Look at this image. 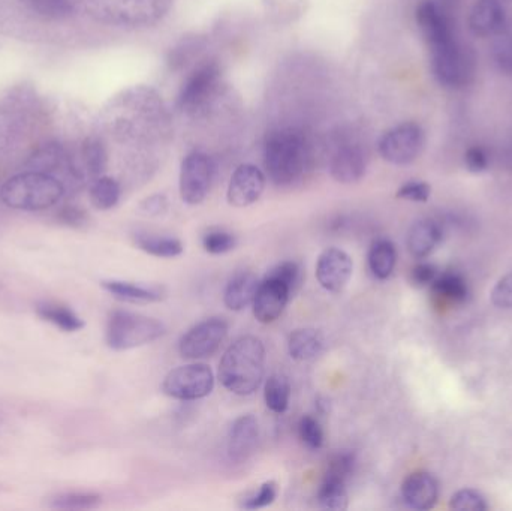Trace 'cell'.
<instances>
[{"label":"cell","mask_w":512,"mask_h":511,"mask_svg":"<svg viewBox=\"0 0 512 511\" xmlns=\"http://www.w3.org/2000/svg\"><path fill=\"white\" fill-rule=\"evenodd\" d=\"M322 350H324V338L316 329L304 327V329L294 330L289 335V356L298 362L315 359L322 353Z\"/></svg>","instance_id":"obj_21"},{"label":"cell","mask_w":512,"mask_h":511,"mask_svg":"<svg viewBox=\"0 0 512 511\" xmlns=\"http://www.w3.org/2000/svg\"><path fill=\"white\" fill-rule=\"evenodd\" d=\"M213 176L215 165L209 155L203 152L189 153L180 170L182 200L191 206L203 203L212 188Z\"/></svg>","instance_id":"obj_9"},{"label":"cell","mask_w":512,"mask_h":511,"mask_svg":"<svg viewBox=\"0 0 512 511\" xmlns=\"http://www.w3.org/2000/svg\"><path fill=\"white\" fill-rule=\"evenodd\" d=\"M265 189V176L258 167L243 164L237 167L228 185V203L234 207H248L261 198Z\"/></svg>","instance_id":"obj_13"},{"label":"cell","mask_w":512,"mask_h":511,"mask_svg":"<svg viewBox=\"0 0 512 511\" xmlns=\"http://www.w3.org/2000/svg\"><path fill=\"white\" fill-rule=\"evenodd\" d=\"M507 26V14L501 0H477L469 14V27L481 38L496 36Z\"/></svg>","instance_id":"obj_15"},{"label":"cell","mask_w":512,"mask_h":511,"mask_svg":"<svg viewBox=\"0 0 512 511\" xmlns=\"http://www.w3.org/2000/svg\"><path fill=\"white\" fill-rule=\"evenodd\" d=\"M504 161L505 165H507L510 170H512V138L510 143L507 144L504 150Z\"/></svg>","instance_id":"obj_45"},{"label":"cell","mask_w":512,"mask_h":511,"mask_svg":"<svg viewBox=\"0 0 512 511\" xmlns=\"http://www.w3.org/2000/svg\"><path fill=\"white\" fill-rule=\"evenodd\" d=\"M265 276L277 279V281L285 284L291 293H294L301 282V269L294 261H283V263L274 266Z\"/></svg>","instance_id":"obj_34"},{"label":"cell","mask_w":512,"mask_h":511,"mask_svg":"<svg viewBox=\"0 0 512 511\" xmlns=\"http://www.w3.org/2000/svg\"><path fill=\"white\" fill-rule=\"evenodd\" d=\"M259 440L258 420L252 414L240 416L231 425L228 434L227 452L230 461L243 464L254 455Z\"/></svg>","instance_id":"obj_14"},{"label":"cell","mask_w":512,"mask_h":511,"mask_svg":"<svg viewBox=\"0 0 512 511\" xmlns=\"http://www.w3.org/2000/svg\"><path fill=\"white\" fill-rule=\"evenodd\" d=\"M451 509L459 511H484L489 509L486 498L474 489H463L457 492L450 503Z\"/></svg>","instance_id":"obj_35"},{"label":"cell","mask_w":512,"mask_h":511,"mask_svg":"<svg viewBox=\"0 0 512 511\" xmlns=\"http://www.w3.org/2000/svg\"><path fill=\"white\" fill-rule=\"evenodd\" d=\"M397 197L403 198V200L415 201V203H426L430 197V186L424 182L405 183L402 188L397 191Z\"/></svg>","instance_id":"obj_39"},{"label":"cell","mask_w":512,"mask_h":511,"mask_svg":"<svg viewBox=\"0 0 512 511\" xmlns=\"http://www.w3.org/2000/svg\"><path fill=\"white\" fill-rule=\"evenodd\" d=\"M83 159L87 171L92 176L101 177V174L104 173L105 165H107V155H105L102 144L96 140L87 141L83 147Z\"/></svg>","instance_id":"obj_32"},{"label":"cell","mask_w":512,"mask_h":511,"mask_svg":"<svg viewBox=\"0 0 512 511\" xmlns=\"http://www.w3.org/2000/svg\"><path fill=\"white\" fill-rule=\"evenodd\" d=\"M165 335L161 321L129 311H116L107 324V345L111 350L126 351L152 344Z\"/></svg>","instance_id":"obj_4"},{"label":"cell","mask_w":512,"mask_h":511,"mask_svg":"<svg viewBox=\"0 0 512 511\" xmlns=\"http://www.w3.org/2000/svg\"><path fill=\"white\" fill-rule=\"evenodd\" d=\"M259 279L255 273L239 272L230 279L224 293L225 306L231 311H243L252 305L255 300L256 291L259 288Z\"/></svg>","instance_id":"obj_19"},{"label":"cell","mask_w":512,"mask_h":511,"mask_svg":"<svg viewBox=\"0 0 512 511\" xmlns=\"http://www.w3.org/2000/svg\"><path fill=\"white\" fill-rule=\"evenodd\" d=\"M426 134L418 123L405 122L385 132L379 140V153L393 165L412 164L423 152Z\"/></svg>","instance_id":"obj_7"},{"label":"cell","mask_w":512,"mask_h":511,"mask_svg":"<svg viewBox=\"0 0 512 511\" xmlns=\"http://www.w3.org/2000/svg\"><path fill=\"white\" fill-rule=\"evenodd\" d=\"M316 500H318L321 509L337 511L348 509L346 482L324 477L321 486H319L318 494H316Z\"/></svg>","instance_id":"obj_27"},{"label":"cell","mask_w":512,"mask_h":511,"mask_svg":"<svg viewBox=\"0 0 512 511\" xmlns=\"http://www.w3.org/2000/svg\"><path fill=\"white\" fill-rule=\"evenodd\" d=\"M441 239L442 230L438 222L432 221V219H421L412 225L406 243H408L412 257L421 260V258L429 257L435 251Z\"/></svg>","instance_id":"obj_20"},{"label":"cell","mask_w":512,"mask_h":511,"mask_svg":"<svg viewBox=\"0 0 512 511\" xmlns=\"http://www.w3.org/2000/svg\"><path fill=\"white\" fill-rule=\"evenodd\" d=\"M221 69L216 63H207L189 77L180 93L179 104L183 110L197 111L209 102L218 87Z\"/></svg>","instance_id":"obj_11"},{"label":"cell","mask_w":512,"mask_h":511,"mask_svg":"<svg viewBox=\"0 0 512 511\" xmlns=\"http://www.w3.org/2000/svg\"><path fill=\"white\" fill-rule=\"evenodd\" d=\"M402 497L411 509H433L439 498L438 480L432 474L424 473V471L411 474L403 482Z\"/></svg>","instance_id":"obj_17"},{"label":"cell","mask_w":512,"mask_h":511,"mask_svg":"<svg viewBox=\"0 0 512 511\" xmlns=\"http://www.w3.org/2000/svg\"><path fill=\"white\" fill-rule=\"evenodd\" d=\"M466 167L472 171V173H483L489 168L490 159L487 155L486 150L483 147H471L465 155Z\"/></svg>","instance_id":"obj_41"},{"label":"cell","mask_w":512,"mask_h":511,"mask_svg":"<svg viewBox=\"0 0 512 511\" xmlns=\"http://www.w3.org/2000/svg\"><path fill=\"white\" fill-rule=\"evenodd\" d=\"M499 35L501 38L495 45L496 63L502 71L512 75V29H507L505 26Z\"/></svg>","instance_id":"obj_37"},{"label":"cell","mask_w":512,"mask_h":511,"mask_svg":"<svg viewBox=\"0 0 512 511\" xmlns=\"http://www.w3.org/2000/svg\"><path fill=\"white\" fill-rule=\"evenodd\" d=\"M352 272H354V263L342 249L328 248L319 255L316 279L324 290L340 293L348 285Z\"/></svg>","instance_id":"obj_10"},{"label":"cell","mask_w":512,"mask_h":511,"mask_svg":"<svg viewBox=\"0 0 512 511\" xmlns=\"http://www.w3.org/2000/svg\"><path fill=\"white\" fill-rule=\"evenodd\" d=\"M36 312H38L42 320L54 324V326L62 329L63 332H78V330L84 327V321L75 312H72L71 309L63 308V306L44 303V305H39L36 308Z\"/></svg>","instance_id":"obj_28"},{"label":"cell","mask_w":512,"mask_h":511,"mask_svg":"<svg viewBox=\"0 0 512 511\" xmlns=\"http://www.w3.org/2000/svg\"><path fill=\"white\" fill-rule=\"evenodd\" d=\"M138 249L158 258H176L183 254V243L176 237L162 234L137 233L134 236Z\"/></svg>","instance_id":"obj_23"},{"label":"cell","mask_w":512,"mask_h":511,"mask_svg":"<svg viewBox=\"0 0 512 511\" xmlns=\"http://www.w3.org/2000/svg\"><path fill=\"white\" fill-rule=\"evenodd\" d=\"M318 408L321 413H328V410H330V402H328V399L319 398Z\"/></svg>","instance_id":"obj_46"},{"label":"cell","mask_w":512,"mask_h":511,"mask_svg":"<svg viewBox=\"0 0 512 511\" xmlns=\"http://www.w3.org/2000/svg\"><path fill=\"white\" fill-rule=\"evenodd\" d=\"M264 399L265 405L273 413H285L289 407V399H291V386H289L288 378L282 374L271 375L265 383Z\"/></svg>","instance_id":"obj_26"},{"label":"cell","mask_w":512,"mask_h":511,"mask_svg":"<svg viewBox=\"0 0 512 511\" xmlns=\"http://www.w3.org/2000/svg\"><path fill=\"white\" fill-rule=\"evenodd\" d=\"M90 200L98 210L113 209L120 200L119 183L113 177H98L90 188Z\"/></svg>","instance_id":"obj_29"},{"label":"cell","mask_w":512,"mask_h":511,"mask_svg":"<svg viewBox=\"0 0 512 511\" xmlns=\"http://www.w3.org/2000/svg\"><path fill=\"white\" fill-rule=\"evenodd\" d=\"M276 498L277 485L270 480V482H265L256 494L246 498V500L243 501L242 507L246 510L265 509V507L271 506Z\"/></svg>","instance_id":"obj_38"},{"label":"cell","mask_w":512,"mask_h":511,"mask_svg":"<svg viewBox=\"0 0 512 511\" xmlns=\"http://www.w3.org/2000/svg\"><path fill=\"white\" fill-rule=\"evenodd\" d=\"M354 465L355 456L352 455V453H337L336 456L331 458L330 464H328L327 473H325L324 477L348 482L352 471H354Z\"/></svg>","instance_id":"obj_36"},{"label":"cell","mask_w":512,"mask_h":511,"mask_svg":"<svg viewBox=\"0 0 512 511\" xmlns=\"http://www.w3.org/2000/svg\"><path fill=\"white\" fill-rule=\"evenodd\" d=\"M59 219L69 227H83L89 222V216L83 209L75 206H68L60 210Z\"/></svg>","instance_id":"obj_43"},{"label":"cell","mask_w":512,"mask_h":511,"mask_svg":"<svg viewBox=\"0 0 512 511\" xmlns=\"http://www.w3.org/2000/svg\"><path fill=\"white\" fill-rule=\"evenodd\" d=\"M396 246L387 239L376 240L369 251V267L373 276L378 279H387L396 269Z\"/></svg>","instance_id":"obj_24"},{"label":"cell","mask_w":512,"mask_h":511,"mask_svg":"<svg viewBox=\"0 0 512 511\" xmlns=\"http://www.w3.org/2000/svg\"><path fill=\"white\" fill-rule=\"evenodd\" d=\"M436 278H438V269L433 264L421 263L412 269L411 279L418 287L432 285Z\"/></svg>","instance_id":"obj_42"},{"label":"cell","mask_w":512,"mask_h":511,"mask_svg":"<svg viewBox=\"0 0 512 511\" xmlns=\"http://www.w3.org/2000/svg\"><path fill=\"white\" fill-rule=\"evenodd\" d=\"M65 186L44 171L15 174L0 188V200L5 206L26 212L51 209L62 200Z\"/></svg>","instance_id":"obj_2"},{"label":"cell","mask_w":512,"mask_h":511,"mask_svg":"<svg viewBox=\"0 0 512 511\" xmlns=\"http://www.w3.org/2000/svg\"><path fill=\"white\" fill-rule=\"evenodd\" d=\"M492 300L498 308L512 309V273L504 276L493 288Z\"/></svg>","instance_id":"obj_40"},{"label":"cell","mask_w":512,"mask_h":511,"mask_svg":"<svg viewBox=\"0 0 512 511\" xmlns=\"http://www.w3.org/2000/svg\"><path fill=\"white\" fill-rule=\"evenodd\" d=\"M432 66L439 83L451 89L468 86L475 75L474 57L456 38L430 48Z\"/></svg>","instance_id":"obj_5"},{"label":"cell","mask_w":512,"mask_h":511,"mask_svg":"<svg viewBox=\"0 0 512 511\" xmlns=\"http://www.w3.org/2000/svg\"><path fill=\"white\" fill-rule=\"evenodd\" d=\"M102 287L111 296L128 303H155L165 297L162 288L146 287V285L132 284V282L104 281Z\"/></svg>","instance_id":"obj_22"},{"label":"cell","mask_w":512,"mask_h":511,"mask_svg":"<svg viewBox=\"0 0 512 511\" xmlns=\"http://www.w3.org/2000/svg\"><path fill=\"white\" fill-rule=\"evenodd\" d=\"M237 239L234 234L228 233L225 230H210L209 233L204 234L203 246L209 254L221 255L233 251L236 248Z\"/></svg>","instance_id":"obj_31"},{"label":"cell","mask_w":512,"mask_h":511,"mask_svg":"<svg viewBox=\"0 0 512 511\" xmlns=\"http://www.w3.org/2000/svg\"><path fill=\"white\" fill-rule=\"evenodd\" d=\"M433 296L441 300L442 303H457L465 302L468 297V285L465 279L457 273H444L438 275V278L432 284Z\"/></svg>","instance_id":"obj_25"},{"label":"cell","mask_w":512,"mask_h":511,"mask_svg":"<svg viewBox=\"0 0 512 511\" xmlns=\"http://www.w3.org/2000/svg\"><path fill=\"white\" fill-rule=\"evenodd\" d=\"M168 201L164 195H152L141 203V210L147 215L158 216L167 210Z\"/></svg>","instance_id":"obj_44"},{"label":"cell","mask_w":512,"mask_h":511,"mask_svg":"<svg viewBox=\"0 0 512 511\" xmlns=\"http://www.w3.org/2000/svg\"><path fill=\"white\" fill-rule=\"evenodd\" d=\"M291 291L277 279L265 276L259 284L254 303V315L261 324H271L283 314L288 305Z\"/></svg>","instance_id":"obj_12"},{"label":"cell","mask_w":512,"mask_h":511,"mask_svg":"<svg viewBox=\"0 0 512 511\" xmlns=\"http://www.w3.org/2000/svg\"><path fill=\"white\" fill-rule=\"evenodd\" d=\"M330 173L336 182L351 185L363 179L366 173V156L357 146H343L331 159Z\"/></svg>","instance_id":"obj_18"},{"label":"cell","mask_w":512,"mask_h":511,"mask_svg":"<svg viewBox=\"0 0 512 511\" xmlns=\"http://www.w3.org/2000/svg\"><path fill=\"white\" fill-rule=\"evenodd\" d=\"M215 387V375L204 363L179 366L168 372L162 383V392L179 401H198L206 398Z\"/></svg>","instance_id":"obj_6"},{"label":"cell","mask_w":512,"mask_h":511,"mask_svg":"<svg viewBox=\"0 0 512 511\" xmlns=\"http://www.w3.org/2000/svg\"><path fill=\"white\" fill-rule=\"evenodd\" d=\"M102 498L98 494H65L53 498L48 507L59 510H92L101 506Z\"/></svg>","instance_id":"obj_30"},{"label":"cell","mask_w":512,"mask_h":511,"mask_svg":"<svg viewBox=\"0 0 512 511\" xmlns=\"http://www.w3.org/2000/svg\"><path fill=\"white\" fill-rule=\"evenodd\" d=\"M417 24L430 48L454 38L450 21L432 0H424L417 8Z\"/></svg>","instance_id":"obj_16"},{"label":"cell","mask_w":512,"mask_h":511,"mask_svg":"<svg viewBox=\"0 0 512 511\" xmlns=\"http://www.w3.org/2000/svg\"><path fill=\"white\" fill-rule=\"evenodd\" d=\"M265 369V348L261 339L242 336L225 351L219 363V380L234 395L249 396L256 392Z\"/></svg>","instance_id":"obj_1"},{"label":"cell","mask_w":512,"mask_h":511,"mask_svg":"<svg viewBox=\"0 0 512 511\" xmlns=\"http://www.w3.org/2000/svg\"><path fill=\"white\" fill-rule=\"evenodd\" d=\"M227 321L213 317L189 329L180 339L179 351L183 359L201 360L218 353L228 336Z\"/></svg>","instance_id":"obj_8"},{"label":"cell","mask_w":512,"mask_h":511,"mask_svg":"<svg viewBox=\"0 0 512 511\" xmlns=\"http://www.w3.org/2000/svg\"><path fill=\"white\" fill-rule=\"evenodd\" d=\"M309 152L303 135L288 129L271 135L265 144V170L277 186H291L306 171Z\"/></svg>","instance_id":"obj_3"},{"label":"cell","mask_w":512,"mask_h":511,"mask_svg":"<svg viewBox=\"0 0 512 511\" xmlns=\"http://www.w3.org/2000/svg\"><path fill=\"white\" fill-rule=\"evenodd\" d=\"M298 435L300 440L306 444L309 449L318 450L324 446V431L318 420L312 416H304L298 423Z\"/></svg>","instance_id":"obj_33"}]
</instances>
